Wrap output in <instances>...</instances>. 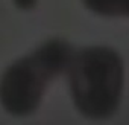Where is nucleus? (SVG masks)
Masks as SVG:
<instances>
[{
	"label": "nucleus",
	"instance_id": "f257e3e1",
	"mask_svg": "<svg viewBox=\"0 0 129 125\" xmlns=\"http://www.w3.org/2000/svg\"><path fill=\"white\" fill-rule=\"evenodd\" d=\"M67 78L75 110L90 120L112 117L124 95L126 69L121 53L109 44H88L75 49Z\"/></svg>",
	"mask_w": 129,
	"mask_h": 125
},
{
	"label": "nucleus",
	"instance_id": "f03ea898",
	"mask_svg": "<svg viewBox=\"0 0 129 125\" xmlns=\"http://www.w3.org/2000/svg\"><path fill=\"white\" fill-rule=\"evenodd\" d=\"M73 52L70 41L52 37L14 59L0 75V107L14 117L32 116L49 87L66 75Z\"/></svg>",
	"mask_w": 129,
	"mask_h": 125
},
{
	"label": "nucleus",
	"instance_id": "7ed1b4c3",
	"mask_svg": "<svg viewBox=\"0 0 129 125\" xmlns=\"http://www.w3.org/2000/svg\"><path fill=\"white\" fill-rule=\"evenodd\" d=\"M81 3L102 18H129V0H81Z\"/></svg>",
	"mask_w": 129,
	"mask_h": 125
},
{
	"label": "nucleus",
	"instance_id": "20e7f679",
	"mask_svg": "<svg viewBox=\"0 0 129 125\" xmlns=\"http://www.w3.org/2000/svg\"><path fill=\"white\" fill-rule=\"evenodd\" d=\"M14 8H17L18 11H23V12H29L32 9H35L40 3V0H11Z\"/></svg>",
	"mask_w": 129,
	"mask_h": 125
}]
</instances>
